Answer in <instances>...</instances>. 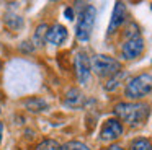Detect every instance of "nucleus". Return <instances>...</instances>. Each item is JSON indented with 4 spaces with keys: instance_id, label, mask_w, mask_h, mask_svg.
Here are the masks:
<instances>
[{
    "instance_id": "6e6552de",
    "label": "nucleus",
    "mask_w": 152,
    "mask_h": 150,
    "mask_svg": "<svg viewBox=\"0 0 152 150\" xmlns=\"http://www.w3.org/2000/svg\"><path fill=\"white\" fill-rule=\"evenodd\" d=\"M126 18V5L123 2H116L115 8H113V15L111 20H110V26H108V34H113L119 26L123 25Z\"/></svg>"
},
{
    "instance_id": "423d86ee",
    "label": "nucleus",
    "mask_w": 152,
    "mask_h": 150,
    "mask_svg": "<svg viewBox=\"0 0 152 150\" xmlns=\"http://www.w3.org/2000/svg\"><path fill=\"white\" fill-rule=\"evenodd\" d=\"M142 52H144V39H142L141 36L126 39L124 44L121 46V55L126 59V60L137 59Z\"/></svg>"
},
{
    "instance_id": "2eb2a0df",
    "label": "nucleus",
    "mask_w": 152,
    "mask_h": 150,
    "mask_svg": "<svg viewBox=\"0 0 152 150\" xmlns=\"http://www.w3.org/2000/svg\"><path fill=\"white\" fill-rule=\"evenodd\" d=\"M131 150H152V142L144 139V137L134 139L131 142Z\"/></svg>"
},
{
    "instance_id": "dca6fc26",
    "label": "nucleus",
    "mask_w": 152,
    "mask_h": 150,
    "mask_svg": "<svg viewBox=\"0 0 152 150\" xmlns=\"http://www.w3.org/2000/svg\"><path fill=\"white\" fill-rule=\"evenodd\" d=\"M61 150H90V149L83 142H79V140H70V142L64 143V145L61 147Z\"/></svg>"
},
{
    "instance_id": "39448f33",
    "label": "nucleus",
    "mask_w": 152,
    "mask_h": 150,
    "mask_svg": "<svg viewBox=\"0 0 152 150\" xmlns=\"http://www.w3.org/2000/svg\"><path fill=\"white\" fill-rule=\"evenodd\" d=\"M74 65H75L77 80L82 85H87L90 82V74H92V65H90L88 55L85 52H77L75 59H74Z\"/></svg>"
},
{
    "instance_id": "412c9836",
    "label": "nucleus",
    "mask_w": 152,
    "mask_h": 150,
    "mask_svg": "<svg viewBox=\"0 0 152 150\" xmlns=\"http://www.w3.org/2000/svg\"><path fill=\"white\" fill-rule=\"evenodd\" d=\"M2 132H4V124L0 121V142H2Z\"/></svg>"
},
{
    "instance_id": "4be33fe9",
    "label": "nucleus",
    "mask_w": 152,
    "mask_h": 150,
    "mask_svg": "<svg viewBox=\"0 0 152 150\" xmlns=\"http://www.w3.org/2000/svg\"><path fill=\"white\" fill-rule=\"evenodd\" d=\"M0 68H2V60H0Z\"/></svg>"
},
{
    "instance_id": "f03ea898",
    "label": "nucleus",
    "mask_w": 152,
    "mask_h": 150,
    "mask_svg": "<svg viewBox=\"0 0 152 150\" xmlns=\"http://www.w3.org/2000/svg\"><path fill=\"white\" fill-rule=\"evenodd\" d=\"M95 16H96V10L93 5H85L83 10H80L79 20H77L75 25V36L79 41L85 42L90 39L93 25H95Z\"/></svg>"
},
{
    "instance_id": "6ab92c4d",
    "label": "nucleus",
    "mask_w": 152,
    "mask_h": 150,
    "mask_svg": "<svg viewBox=\"0 0 152 150\" xmlns=\"http://www.w3.org/2000/svg\"><path fill=\"white\" fill-rule=\"evenodd\" d=\"M64 15H66L67 20H74V10L70 8V7H67V8L64 10Z\"/></svg>"
},
{
    "instance_id": "5701e85b",
    "label": "nucleus",
    "mask_w": 152,
    "mask_h": 150,
    "mask_svg": "<svg viewBox=\"0 0 152 150\" xmlns=\"http://www.w3.org/2000/svg\"><path fill=\"white\" fill-rule=\"evenodd\" d=\"M151 8H152V5H151Z\"/></svg>"
},
{
    "instance_id": "9b49d317",
    "label": "nucleus",
    "mask_w": 152,
    "mask_h": 150,
    "mask_svg": "<svg viewBox=\"0 0 152 150\" xmlns=\"http://www.w3.org/2000/svg\"><path fill=\"white\" fill-rule=\"evenodd\" d=\"M4 21H5V25H7V28H10V29H20V28H23V25H25L23 18H21L20 15H17V13H12V12L5 13Z\"/></svg>"
},
{
    "instance_id": "4468645a",
    "label": "nucleus",
    "mask_w": 152,
    "mask_h": 150,
    "mask_svg": "<svg viewBox=\"0 0 152 150\" xmlns=\"http://www.w3.org/2000/svg\"><path fill=\"white\" fill-rule=\"evenodd\" d=\"M126 77V72H118L116 75H113V77H110L108 78V82L105 83V90L106 91H113V90H116V88L119 87V83H121V80Z\"/></svg>"
},
{
    "instance_id": "0eeeda50",
    "label": "nucleus",
    "mask_w": 152,
    "mask_h": 150,
    "mask_svg": "<svg viewBox=\"0 0 152 150\" xmlns=\"http://www.w3.org/2000/svg\"><path fill=\"white\" fill-rule=\"evenodd\" d=\"M121 134H123V124L118 119H108L102 126L100 139L103 142H111V140H116L118 137H121Z\"/></svg>"
},
{
    "instance_id": "f3484780",
    "label": "nucleus",
    "mask_w": 152,
    "mask_h": 150,
    "mask_svg": "<svg viewBox=\"0 0 152 150\" xmlns=\"http://www.w3.org/2000/svg\"><path fill=\"white\" fill-rule=\"evenodd\" d=\"M36 150H61V145L53 139H46L36 147Z\"/></svg>"
},
{
    "instance_id": "ddd939ff",
    "label": "nucleus",
    "mask_w": 152,
    "mask_h": 150,
    "mask_svg": "<svg viewBox=\"0 0 152 150\" xmlns=\"http://www.w3.org/2000/svg\"><path fill=\"white\" fill-rule=\"evenodd\" d=\"M25 106H26L30 111H33V113H39V111L48 109L46 101H44L43 98H36V96H33V98H30V100L25 101Z\"/></svg>"
},
{
    "instance_id": "20e7f679",
    "label": "nucleus",
    "mask_w": 152,
    "mask_h": 150,
    "mask_svg": "<svg viewBox=\"0 0 152 150\" xmlns=\"http://www.w3.org/2000/svg\"><path fill=\"white\" fill-rule=\"evenodd\" d=\"M90 65H92V70L95 72L98 77H113L118 72H121V62L116 60V59L110 57L105 54H96L90 59Z\"/></svg>"
},
{
    "instance_id": "f8f14e48",
    "label": "nucleus",
    "mask_w": 152,
    "mask_h": 150,
    "mask_svg": "<svg viewBox=\"0 0 152 150\" xmlns=\"http://www.w3.org/2000/svg\"><path fill=\"white\" fill-rule=\"evenodd\" d=\"M48 29H49V26L46 25V23H41L39 26L36 28V31H34L33 34V46L36 47V46H44V42H46V33Z\"/></svg>"
},
{
    "instance_id": "aec40b11",
    "label": "nucleus",
    "mask_w": 152,
    "mask_h": 150,
    "mask_svg": "<svg viewBox=\"0 0 152 150\" xmlns=\"http://www.w3.org/2000/svg\"><path fill=\"white\" fill-rule=\"evenodd\" d=\"M106 150H126V149H123L121 145H110Z\"/></svg>"
},
{
    "instance_id": "a211bd4d",
    "label": "nucleus",
    "mask_w": 152,
    "mask_h": 150,
    "mask_svg": "<svg viewBox=\"0 0 152 150\" xmlns=\"http://www.w3.org/2000/svg\"><path fill=\"white\" fill-rule=\"evenodd\" d=\"M30 42H21V46H20V51L21 52H31L34 49V46H28Z\"/></svg>"
},
{
    "instance_id": "9d476101",
    "label": "nucleus",
    "mask_w": 152,
    "mask_h": 150,
    "mask_svg": "<svg viewBox=\"0 0 152 150\" xmlns=\"http://www.w3.org/2000/svg\"><path fill=\"white\" fill-rule=\"evenodd\" d=\"M64 104L67 108H74V109L75 108H82L85 104V95L80 90H77V88H70L66 93V96H64Z\"/></svg>"
},
{
    "instance_id": "1a4fd4ad",
    "label": "nucleus",
    "mask_w": 152,
    "mask_h": 150,
    "mask_svg": "<svg viewBox=\"0 0 152 150\" xmlns=\"http://www.w3.org/2000/svg\"><path fill=\"white\" fill-rule=\"evenodd\" d=\"M67 39V29L62 25H53L46 33V41L51 42L54 46L64 44V41Z\"/></svg>"
},
{
    "instance_id": "f257e3e1",
    "label": "nucleus",
    "mask_w": 152,
    "mask_h": 150,
    "mask_svg": "<svg viewBox=\"0 0 152 150\" xmlns=\"http://www.w3.org/2000/svg\"><path fill=\"white\" fill-rule=\"evenodd\" d=\"M113 113L123 122L136 127L144 124V121L149 117L151 109L145 103H118L113 109Z\"/></svg>"
},
{
    "instance_id": "7ed1b4c3",
    "label": "nucleus",
    "mask_w": 152,
    "mask_h": 150,
    "mask_svg": "<svg viewBox=\"0 0 152 150\" xmlns=\"http://www.w3.org/2000/svg\"><path fill=\"white\" fill-rule=\"evenodd\" d=\"M152 91V75L141 74L128 82L124 88V95L129 100H141Z\"/></svg>"
}]
</instances>
